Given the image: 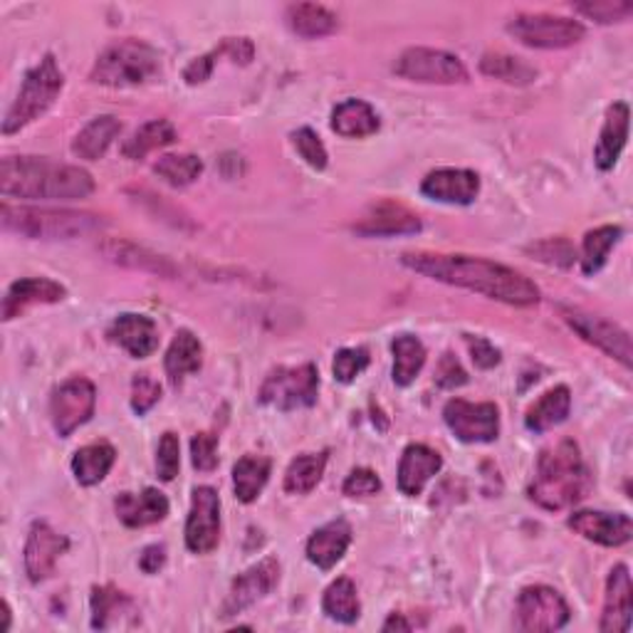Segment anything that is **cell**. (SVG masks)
<instances>
[{"mask_svg": "<svg viewBox=\"0 0 633 633\" xmlns=\"http://www.w3.org/2000/svg\"><path fill=\"white\" fill-rule=\"evenodd\" d=\"M401 265L409 270L431 277V280L456 285L498 299L512 307H532L540 303V287L522 273L508 265L486 261L473 255H443V253H404Z\"/></svg>", "mask_w": 633, "mask_h": 633, "instance_id": "1", "label": "cell"}, {"mask_svg": "<svg viewBox=\"0 0 633 633\" xmlns=\"http://www.w3.org/2000/svg\"><path fill=\"white\" fill-rule=\"evenodd\" d=\"M0 193L28 201H78L94 193L88 171L45 156H6L0 161Z\"/></svg>", "mask_w": 633, "mask_h": 633, "instance_id": "2", "label": "cell"}, {"mask_svg": "<svg viewBox=\"0 0 633 633\" xmlns=\"http://www.w3.org/2000/svg\"><path fill=\"white\" fill-rule=\"evenodd\" d=\"M594 488V476L586 468L582 450L570 438H564L540 453L538 473L528 488V498L542 510L560 512L574 508Z\"/></svg>", "mask_w": 633, "mask_h": 633, "instance_id": "3", "label": "cell"}, {"mask_svg": "<svg viewBox=\"0 0 633 633\" xmlns=\"http://www.w3.org/2000/svg\"><path fill=\"white\" fill-rule=\"evenodd\" d=\"M0 221L10 233L30 241H72L102 231L106 221L88 211H50V208H13L3 203Z\"/></svg>", "mask_w": 633, "mask_h": 633, "instance_id": "4", "label": "cell"}, {"mask_svg": "<svg viewBox=\"0 0 633 633\" xmlns=\"http://www.w3.org/2000/svg\"><path fill=\"white\" fill-rule=\"evenodd\" d=\"M161 78V55L149 42L142 40H120L106 48L96 58L90 72V80L104 88L126 90L144 88V84Z\"/></svg>", "mask_w": 633, "mask_h": 633, "instance_id": "5", "label": "cell"}, {"mask_svg": "<svg viewBox=\"0 0 633 633\" xmlns=\"http://www.w3.org/2000/svg\"><path fill=\"white\" fill-rule=\"evenodd\" d=\"M64 88V74L55 55H45L35 68L28 70L23 88L3 120V134H16L45 114Z\"/></svg>", "mask_w": 633, "mask_h": 633, "instance_id": "6", "label": "cell"}, {"mask_svg": "<svg viewBox=\"0 0 633 633\" xmlns=\"http://www.w3.org/2000/svg\"><path fill=\"white\" fill-rule=\"evenodd\" d=\"M319 394V374L315 364H299V367H277L267 374L257 404L270 406L277 411H297L309 409L317 404Z\"/></svg>", "mask_w": 633, "mask_h": 633, "instance_id": "7", "label": "cell"}, {"mask_svg": "<svg viewBox=\"0 0 633 633\" xmlns=\"http://www.w3.org/2000/svg\"><path fill=\"white\" fill-rule=\"evenodd\" d=\"M508 32L514 40H520L522 45L538 50L572 48L586 35V30L579 20L547 13L514 16L508 23Z\"/></svg>", "mask_w": 633, "mask_h": 633, "instance_id": "8", "label": "cell"}, {"mask_svg": "<svg viewBox=\"0 0 633 633\" xmlns=\"http://www.w3.org/2000/svg\"><path fill=\"white\" fill-rule=\"evenodd\" d=\"M514 616H518L520 631L547 633L560 631L570 624L572 609L557 589L538 584L522 589L518 596V606H514Z\"/></svg>", "mask_w": 633, "mask_h": 633, "instance_id": "9", "label": "cell"}, {"mask_svg": "<svg viewBox=\"0 0 633 633\" xmlns=\"http://www.w3.org/2000/svg\"><path fill=\"white\" fill-rule=\"evenodd\" d=\"M394 72L404 80L423 84H458L468 82V70L460 58L433 48L404 50L394 64Z\"/></svg>", "mask_w": 633, "mask_h": 633, "instance_id": "10", "label": "cell"}, {"mask_svg": "<svg viewBox=\"0 0 633 633\" xmlns=\"http://www.w3.org/2000/svg\"><path fill=\"white\" fill-rule=\"evenodd\" d=\"M96 389L90 379L74 377L60 384L50 396V421L60 438H70L94 416Z\"/></svg>", "mask_w": 633, "mask_h": 633, "instance_id": "11", "label": "cell"}, {"mask_svg": "<svg viewBox=\"0 0 633 633\" xmlns=\"http://www.w3.org/2000/svg\"><path fill=\"white\" fill-rule=\"evenodd\" d=\"M443 421L463 443H492L500 436V411L496 404L450 399L443 409Z\"/></svg>", "mask_w": 633, "mask_h": 633, "instance_id": "12", "label": "cell"}, {"mask_svg": "<svg viewBox=\"0 0 633 633\" xmlns=\"http://www.w3.org/2000/svg\"><path fill=\"white\" fill-rule=\"evenodd\" d=\"M562 317L584 341L602 349L606 357L616 359L619 364H624L626 369H631V337L626 329H621L614 321L604 317L589 315L584 309L562 307Z\"/></svg>", "mask_w": 633, "mask_h": 633, "instance_id": "13", "label": "cell"}, {"mask_svg": "<svg viewBox=\"0 0 633 633\" xmlns=\"http://www.w3.org/2000/svg\"><path fill=\"white\" fill-rule=\"evenodd\" d=\"M221 542V498L218 492L201 486L191 496L186 520V547L193 554H211Z\"/></svg>", "mask_w": 633, "mask_h": 633, "instance_id": "14", "label": "cell"}, {"mask_svg": "<svg viewBox=\"0 0 633 633\" xmlns=\"http://www.w3.org/2000/svg\"><path fill=\"white\" fill-rule=\"evenodd\" d=\"M280 574H283L280 562H277L275 557H267V560L251 566L248 572L235 576L231 592L221 606V616L223 619L238 616L245 609H251L253 604L261 602V599H265L277 584H280Z\"/></svg>", "mask_w": 633, "mask_h": 633, "instance_id": "15", "label": "cell"}, {"mask_svg": "<svg viewBox=\"0 0 633 633\" xmlns=\"http://www.w3.org/2000/svg\"><path fill=\"white\" fill-rule=\"evenodd\" d=\"M70 550V540L55 532L48 522H32L25 540V574L32 584L45 582L52 576L60 557Z\"/></svg>", "mask_w": 633, "mask_h": 633, "instance_id": "16", "label": "cell"}, {"mask_svg": "<svg viewBox=\"0 0 633 633\" xmlns=\"http://www.w3.org/2000/svg\"><path fill=\"white\" fill-rule=\"evenodd\" d=\"M570 528L582 534L584 540L602 544V547H624L631 542L633 522L624 512H596V510H579L572 512Z\"/></svg>", "mask_w": 633, "mask_h": 633, "instance_id": "17", "label": "cell"}, {"mask_svg": "<svg viewBox=\"0 0 633 633\" xmlns=\"http://www.w3.org/2000/svg\"><path fill=\"white\" fill-rule=\"evenodd\" d=\"M421 193L426 198L450 206H470L480 193V178L468 169H438L423 178Z\"/></svg>", "mask_w": 633, "mask_h": 633, "instance_id": "18", "label": "cell"}, {"mask_svg": "<svg viewBox=\"0 0 633 633\" xmlns=\"http://www.w3.org/2000/svg\"><path fill=\"white\" fill-rule=\"evenodd\" d=\"M421 218L416 216L414 211H409L401 203L396 201H381L377 206H371L367 211L354 231L364 238H391V235H414L421 231Z\"/></svg>", "mask_w": 633, "mask_h": 633, "instance_id": "19", "label": "cell"}, {"mask_svg": "<svg viewBox=\"0 0 633 633\" xmlns=\"http://www.w3.org/2000/svg\"><path fill=\"white\" fill-rule=\"evenodd\" d=\"M633 614V586L626 564H616L606 579V596H604V614L599 621L602 633H624L631 629Z\"/></svg>", "mask_w": 633, "mask_h": 633, "instance_id": "20", "label": "cell"}, {"mask_svg": "<svg viewBox=\"0 0 633 633\" xmlns=\"http://www.w3.org/2000/svg\"><path fill=\"white\" fill-rule=\"evenodd\" d=\"M106 337H110L114 345H120L129 357L134 359H146L159 349V329L154 325L152 317L146 315H134L126 313L116 317L110 329H106Z\"/></svg>", "mask_w": 633, "mask_h": 633, "instance_id": "21", "label": "cell"}, {"mask_svg": "<svg viewBox=\"0 0 633 633\" xmlns=\"http://www.w3.org/2000/svg\"><path fill=\"white\" fill-rule=\"evenodd\" d=\"M64 297H68V289L50 277H23L8 287L3 297V321L20 317L32 305H55Z\"/></svg>", "mask_w": 633, "mask_h": 633, "instance_id": "22", "label": "cell"}, {"mask_svg": "<svg viewBox=\"0 0 633 633\" xmlns=\"http://www.w3.org/2000/svg\"><path fill=\"white\" fill-rule=\"evenodd\" d=\"M351 524L347 520H331L309 538L307 542V560L313 562L317 570L329 572L345 560V554L351 544Z\"/></svg>", "mask_w": 633, "mask_h": 633, "instance_id": "23", "label": "cell"}, {"mask_svg": "<svg viewBox=\"0 0 633 633\" xmlns=\"http://www.w3.org/2000/svg\"><path fill=\"white\" fill-rule=\"evenodd\" d=\"M443 458L438 450L428 448L423 443H411L404 450L401 463H399V490L406 498L421 496L428 480L441 473Z\"/></svg>", "mask_w": 633, "mask_h": 633, "instance_id": "24", "label": "cell"}, {"mask_svg": "<svg viewBox=\"0 0 633 633\" xmlns=\"http://www.w3.org/2000/svg\"><path fill=\"white\" fill-rule=\"evenodd\" d=\"M114 510L122 524L139 530L166 520L169 500L164 492H159L156 488H146L142 492H122V496L114 500Z\"/></svg>", "mask_w": 633, "mask_h": 633, "instance_id": "25", "label": "cell"}, {"mask_svg": "<svg viewBox=\"0 0 633 633\" xmlns=\"http://www.w3.org/2000/svg\"><path fill=\"white\" fill-rule=\"evenodd\" d=\"M629 120L631 112L626 102H614L606 110L602 134H599V144L594 149V164L599 171H611L619 164L621 152L629 142Z\"/></svg>", "mask_w": 633, "mask_h": 633, "instance_id": "26", "label": "cell"}, {"mask_svg": "<svg viewBox=\"0 0 633 633\" xmlns=\"http://www.w3.org/2000/svg\"><path fill=\"white\" fill-rule=\"evenodd\" d=\"M102 253L110 257L112 263H120L132 270L152 273L159 277H176V265L169 257L142 248V245L126 243V241H106L102 245Z\"/></svg>", "mask_w": 633, "mask_h": 633, "instance_id": "27", "label": "cell"}, {"mask_svg": "<svg viewBox=\"0 0 633 633\" xmlns=\"http://www.w3.org/2000/svg\"><path fill=\"white\" fill-rule=\"evenodd\" d=\"M166 377L171 386H181L188 374H196L203 367V345L201 339L188 329H181L171 341L164 359Z\"/></svg>", "mask_w": 633, "mask_h": 633, "instance_id": "28", "label": "cell"}, {"mask_svg": "<svg viewBox=\"0 0 633 633\" xmlns=\"http://www.w3.org/2000/svg\"><path fill=\"white\" fill-rule=\"evenodd\" d=\"M379 114L364 100H345L331 112V132L345 139H364L379 132Z\"/></svg>", "mask_w": 633, "mask_h": 633, "instance_id": "29", "label": "cell"}, {"mask_svg": "<svg viewBox=\"0 0 633 633\" xmlns=\"http://www.w3.org/2000/svg\"><path fill=\"white\" fill-rule=\"evenodd\" d=\"M122 134V122L112 114H102L92 120L82 132L74 136L72 154L84 161H96L106 154V149L114 144V139Z\"/></svg>", "mask_w": 633, "mask_h": 633, "instance_id": "30", "label": "cell"}, {"mask_svg": "<svg viewBox=\"0 0 633 633\" xmlns=\"http://www.w3.org/2000/svg\"><path fill=\"white\" fill-rule=\"evenodd\" d=\"M570 409H572L570 389H566V386H554V389L542 394V399L530 406L528 416H524V426H528L532 433H547L550 428L566 421Z\"/></svg>", "mask_w": 633, "mask_h": 633, "instance_id": "31", "label": "cell"}, {"mask_svg": "<svg viewBox=\"0 0 633 633\" xmlns=\"http://www.w3.org/2000/svg\"><path fill=\"white\" fill-rule=\"evenodd\" d=\"M114 460H116V450L112 443L96 441V443L84 446L72 458L74 480H78L84 488L100 486V482L110 476Z\"/></svg>", "mask_w": 633, "mask_h": 633, "instance_id": "32", "label": "cell"}, {"mask_svg": "<svg viewBox=\"0 0 633 633\" xmlns=\"http://www.w3.org/2000/svg\"><path fill=\"white\" fill-rule=\"evenodd\" d=\"M287 25L295 35L305 38V40H317V38H327L331 32L337 30L339 20L337 16L331 13L329 8L317 6V3H297L287 8Z\"/></svg>", "mask_w": 633, "mask_h": 633, "instance_id": "33", "label": "cell"}, {"mask_svg": "<svg viewBox=\"0 0 633 633\" xmlns=\"http://www.w3.org/2000/svg\"><path fill=\"white\" fill-rule=\"evenodd\" d=\"M270 458L265 456H243L238 463L233 466V490H235V498L245 506H251L257 498H261V492L265 490L267 480H270Z\"/></svg>", "mask_w": 633, "mask_h": 633, "instance_id": "34", "label": "cell"}, {"mask_svg": "<svg viewBox=\"0 0 633 633\" xmlns=\"http://www.w3.org/2000/svg\"><path fill=\"white\" fill-rule=\"evenodd\" d=\"M178 139L176 126L169 120H154L146 122L142 129H136L132 139H126L122 146V154L129 161H142L156 149H164L169 144H174Z\"/></svg>", "mask_w": 633, "mask_h": 633, "instance_id": "35", "label": "cell"}, {"mask_svg": "<svg viewBox=\"0 0 633 633\" xmlns=\"http://www.w3.org/2000/svg\"><path fill=\"white\" fill-rule=\"evenodd\" d=\"M321 609L331 621H339V624H357L361 616V604H359V594L357 586L349 576H339L337 582H331L327 586L325 596H321Z\"/></svg>", "mask_w": 633, "mask_h": 633, "instance_id": "36", "label": "cell"}, {"mask_svg": "<svg viewBox=\"0 0 633 633\" xmlns=\"http://www.w3.org/2000/svg\"><path fill=\"white\" fill-rule=\"evenodd\" d=\"M624 238V228L621 225H602V228H594L584 235L582 245V273L584 275H596L609 261V253L616 248L619 241Z\"/></svg>", "mask_w": 633, "mask_h": 633, "instance_id": "37", "label": "cell"}, {"mask_svg": "<svg viewBox=\"0 0 633 633\" xmlns=\"http://www.w3.org/2000/svg\"><path fill=\"white\" fill-rule=\"evenodd\" d=\"M394 351V384L411 386L426 364L423 341L414 335H399L391 345Z\"/></svg>", "mask_w": 633, "mask_h": 633, "instance_id": "38", "label": "cell"}, {"mask_svg": "<svg viewBox=\"0 0 633 633\" xmlns=\"http://www.w3.org/2000/svg\"><path fill=\"white\" fill-rule=\"evenodd\" d=\"M327 468V450L321 453H303L289 463L285 473V492L289 496H309L317 486Z\"/></svg>", "mask_w": 633, "mask_h": 633, "instance_id": "39", "label": "cell"}, {"mask_svg": "<svg viewBox=\"0 0 633 633\" xmlns=\"http://www.w3.org/2000/svg\"><path fill=\"white\" fill-rule=\"evenodd\" d=\"M480 72L492 80L518 84V88L538 80V70H534L532 64L520 58H512L508 52H486L480 60Z\"/></svg>", "mask_w": 633, "mask_h": 633, "instance_id": "40", "label": "cell"}, {"mask_svg": "<svg viewBox=\"0 0 633 633\" xmlns=\"http://www.w3.org/2000/svg\"><path fill=\"white\" fill-rule=\"evenodd\" d=\"M90 606H92V629L106 631L112 626V619H116L120 614H129L134 604H132V599H129L124 592H120L116 586L104 584V586L92 589Z\"/></svg>", "mask_w": 633, "mask_h": 633, "instance_id": "41", "label": "cell"}, {"mask_svg": "<svg viewBox=\"0 0 633 633\" xmlns=\"http://www.w3.org/2000/svg\"><path fill=\"white\" fill-rule=\"evenodd\" d=\"M154 174L169 186H191L203 174V161L193 154H166L154 164Z\"/></svg>", "mask_w": 633, "mask_h": 633, "instance_id": "42", "label": "cell"}, {"mask_svg": "<svg viewBox=\"0 0 633 633\" xmlns=\"http://www.w3.org/2000/svg\"><path fill=\"white\" fill-rule=\"evenodd\" d=\"M574 10L599 25H611L629 20L633 13V3H629V0H589V3H576Z\"/></svg>", "mask_w": 633, "mask_h": 633, "instance_id": "43", "label": "cell"}, {"mask_svg": "<svg viewBox=\"0 0 633 633\" xmlns=\"http://www.w3.org/2000/svg\"><path fill=\"white\" fill-rule=\"evenodd\" d=\"M530 255L538 257L540 263L547 265H554V267H572L576 261V251L574 245L566 241V238H547L534 243L528 248Z\"/></svg>", "mask_w": 633, "mask_h": 633, "instance_id": "44", "label": "cell"}, {"mask_svg": "<svg viewBox=\"0 0 633 633\" xmlns=\"http://www.w3.org/2000/svg\"><path fill=\"white\" fill-rule=\"evenodd\" d=\"M293 144L297 149V154L305 159L307 166H313L315 171H325L327 169V149L321 144V139L317 136V132H313L309 126L297 129L293 134Z\"/></svg>", "mask_w": 633, "mask_h": 633, "instance_id": "45", "label": "cell"}, {"mask_svg": "<svg viewBox=\"0 0 633 633\" xmlns=\"http://www.w3.org/2000/svg\"><path fill=\"white\" fill-rule=\"evenodd\" d=\"M367 367H369V351L364 347H351V349H339L335 354L331 371H335L337 381L351 384Z\"/></svg>", "mask_w": 633, "mask_h": 633, "instance_id": "46", "label": "cell"}, {"mask_svg": "<svg viewBox=\"0 0 633 633\" xmlns=\"http://www.w3.org/2000/svg\"><path fill=\"white\" fill-rule=\"evenodd\" d=\"M181 468V443L178 436L166 431L161 436L159 448H156V473L164 482H171L178 476Z\"/></svg>", "mask_w": 633, "mask_h": 633, "instance_id": "47", "label": "cell"}, {"mask_svg": "<svg viewBox=\"0 0 633 633\" xmlns=\"http://www.w3.org/2000/svg\"><path fill=\"white\" fill-rule=\"evenodd\" d=\"M193 468L201 473H211L218 468V436L216 433H196L191 441Z\"/></svg>", "mask_w": 633, "mask_h": 633, "instance_id": "48", "label": "cell"}, {"mask_svg": "<svg viewBox=\"0 0 633 633\" xmlns=\"http://www.w3.org/2000/svg\"><path fill=\"white\" fill-rule=\"evenodd\" d=\"M161 401V386L149 374H136L132 381V411L146 416Z\"/></svg>", "mask_w": 633, "mask_h": 633, "instance_id": "49", "label": "cell"}, {"mask_svg": "<svg viewBox=\"0 0 633 633\" xmlns=\"http://www.w3.org/2000/svg\"><path fill=\"white\" fill-rule=\"evenodd\" d=\"M341 492H345L347 498H371V496H379L381 492V478L374 473L369 468H357L351 470L347 476L345 486H341Z\"/></svg>", "mask_w": 633, "mask_h": 633, "instance_id": "50", "label": "cell"}, {"mask_svg": "<svg viewBox=\"0 0 633 633\" xmlns=\"http://www.w3.org/2000/svg\"><path fill=\"white\" fill-rule=\"evenodd\" d=\"M466 381L468 374L463 367H460V361L453 357V354H443L436 369V384L441 386V389H456V386H463Z\"/></svg>", "mask_w": 633, "mask_h": 633, "instance_id": "51", "label": "cell"}, {"mask_svg": "<svg viewBox=\"0 0 633 633\" xmlns=\"http://www.w3.org/2000/svg\"><path fill=\"white\" fill-rule=\"evenodd\" d=\"M466 345L470 349V357H473V361H476V367L492 369L500 364V349L492 347L486 337L466 335Z\"/></svg>", "mask_w": 633, "mask_h": 633, "instance_id": "52", "label": "cell"}, {"mask_svg": "<svg viewBox=\"0 0 633 633\" xmlns=\"http://www.w3.org/2000/svg\"><path fill=\"white\" fill-rule=\"evenodd\" d=\"M216 58H221V52H218V48L213 50V52H208V55H201V58H196L193 60L188 68L184 70V80L188 82V84H201V82H206L211 74H213V64H216Z\"/></svg>", "mask_w": 633, "mask_h": 633, "instance_id": "53", "label": "cell"}, {"mask_svg": "<svg viewBox=\"0 0 633 633\" xmlns=\"http://www.w3.org/2000/svg\"><path fill=\"white\" fill-rule=\"evenodd\" d=\"M221 55H231L233 62L248 64L255 55V48L248 38H225L223 45L218 48Z\"/></svg>", "mask_w": 633, "mask_h": 633, "instance_id": "54", "label": "cell"}, {"mask_svg": "<svg viewBox=\"0 0 633 633\" xmlns=\"http://www.w3.org/2000/svg\"><path fill=\"white\" fill-rule=\"evenodd\" d=\"M164 564H166V547L164 544L144 547L142 557H139V570H142L144 574H156Z\"/></svg>", "mask_w": 633, "mask_h": 633, "instance_id": "55", "label": "cell"}, {"mask_svg": "<svg viewBox=\"0 0 633 633\" xmlns=\"http://www.w3.org/2000/svg\"><path fill=\"white\" fill-rule=\"evenodd\" d=\"M411 629L414 626L401 614H391L389 619H386V624L381 626V631H386V633H389V631H411Z\"/></svg>", "mask_w": 633, "mask_h": 633, "instance_id": "56", "label": "cell"}, {"mask_svg": "<svg viewBox=\"0 0 633 633\" xmlns=\"http://www.w3.org/2000/svg\"><path fill=\"white\" fill-rule=\"evenodd\" d=\"M3 631H10V604L3 602Z\"/></svg>", "mask_w": 633, "mask_h": 633, "instance_id": "57", "label": "cell"}]
</instances>
